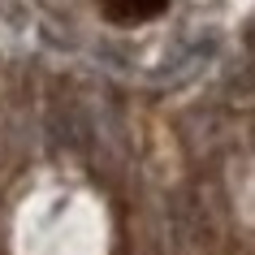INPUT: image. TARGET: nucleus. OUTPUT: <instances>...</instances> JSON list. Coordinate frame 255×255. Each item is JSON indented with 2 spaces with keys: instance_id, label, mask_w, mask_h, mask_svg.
<instances>
[{
  "instance_id": "obj_1",
  "label": "nucleus",
  "mask_w": 255,
  "mask_h": 255,
  "mask_svg": "<svg viewBox=\"0 0 255 255\" xmlns=\"http://www.w3.org/2000/svg\"><path fill=\"white\" fill-rule=\"evenodd\" d=\"M100 4V13L108 22H117V26H134V22H147V17L164 13L169 9V0H95Z\"/></svg>"
}]
</instances>
